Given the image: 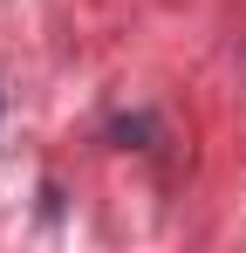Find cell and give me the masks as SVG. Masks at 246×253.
<instances>
[{
    "mask_svg": "<svg viewBox=\"0 0 246 253\" xmlns=\"http://www.w3.org/2000/svg\"><path fill=\"white\" fill-rule=\"evenodd\" d=\"M103 137H110L117 151H151V137H158V117H151V110H130V117H117Z\"/></svg>",
    "mask_w": 246,
    "mask_h": 253,
    "instance_id": "obj_1",
    "label": "cell"
}]
</instances>
